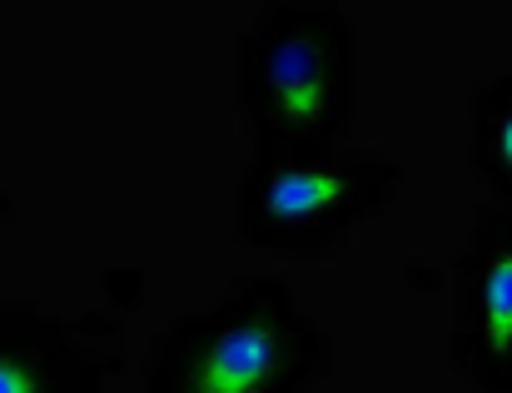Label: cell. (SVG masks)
I'll list each match as a JSON object with an SVG mask.
<instances>
[{
  "instance_id": "6da1fadb",
  "label": "cell",
  "mask_w": 512,
  "mask_h": 393,
  "mask_svg": "<svg viewBox=\"0 0 512 393\" xmlns=\"http://www.w3.org/2000/svg\"><path fill=\"white\" fill-rule=\"evenodd\" d=\"M329 369L334 339L299 309L294 284L259 274L170 319L150 344L140 393H314Z\"/></svg>"
},
{
  "instance_id": "7a4b0ae2",
  "label": "cell",
  "mask_w": 512,
  "mask_h": 393,
  "mask_svg": "<svg viewBox=\"0 0 512 393\" xmlns=\"http://www.w3.org/2000/svg\"><path fill=\"white\" fill-rule=\"evenodd\" d=\"M234 95L254 155L343 145L358 105L348 15L324 0L264 5L234 50Z\"/></svg>"
},
{
  "instance_id": "8992f818",
  "label": "cell",
  "mask_w": 512,
  "mask_h": 393,
  "mask_svg": "<svg viewBox=\"0 0 512 393\" xmlns=\"http://www.w3.org/2000/svg\"><path fill=\"white\" fill-rule=\"evenodd\" d=\"M468 170L488 204H512V75H488L468 90Z\"/></svg>"
},
{
  "instance_id": "5b68a950",
  "label": "cell",
  "mask_w": 512,
  "mask_h": 393,
  "mask_svg": "<svg viewBox=\"0 0 512 393\" xmlns=\"http://www.w3.org/2000/svg\"><path fill=\"white\" fill-rule=\"evenodd\" d=\"M125 374V339L110 314H45L0 299V393H110Z\"/></svg>"
},
{
  "instance_id": "3957f363",
  "label": "cell",
  "mask_w": 512,
  "mask_h": 393,
  "mask_svg": "<svg viewBox=\"0 0 512 393\" xmlns=\"http://www.w3.org/2000/svg\"><path fill=\"white\" fill-rule=\"evenodd\" d=\"M403 185L398 160L368 145H294L249 155L234 190V234L249 249L319 264L378 219Z\"/></svg>"
},
{
  "instance_id": "277c9868",
  "label": "cell",
  "mask_w": 512,
  "mask_h": 393,
  "mask_svg": "<svg viewBox=\"0 0 512 393\" xmlns=\"http://www.w3.org/2000/svg\"><path fill=\"white\" fill-rule=\"evenodd\" d=\"M512 209L478 204L463 254L453 259L448 364L473 393H512Z\"/></svg>"
}]
</instances>
